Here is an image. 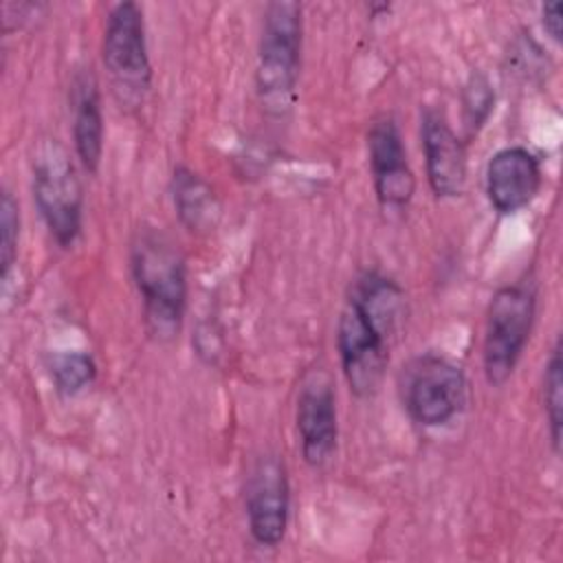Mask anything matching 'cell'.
Listing matches in <instances>:
<instances>
[{
  "label": "cell",
  "mask_w": 563,
  "mask_h": 563,
  "mask_svg": "<svg viewBox=\"0 0 563 563\" xmlns=\"http://www.w3.org/2000/svg\"><path fill=\"white\" fill-rule=\"evenodd\" d=\"M422 152L427 180L435 196L455 198L466 187V150L446 117L427 108L422 114Z\"/></svg>",
  "instance_id": "7c38bea8"
},
{
  "label": "cell",
  "mask_w": 563,
  "mask_h": 563,
  "mask_svg": "<svg viewBox=\"0 0 563 563\" xmlns=\"http://www.w3.org/2000/svg\"><path fill=\"white\" fill-rule=\"evenodd\" d=\"M301 33V4L288 0L266 4L257 48L255 86L260 101L271 114H288L297 99Z\"/></svg>",
  "instance_id": "3957f363"
},
{
  "label": "cell",
  "mask_w": 563,
  "mask_h": 563,
  "mask_svg": "<svg viewBox=\"0 0 563 563\" xmlns=\"http://www.w3.org/2000/svg\"><path fill=\"white\" fill-rule=\"evenodd\" d=\"M246 519L255 543L275 548L288 528L290 486L284 462L266 453L255 460L246 479Z\"/></svg>",
  "instance_id": "ba28073f"
},
{
  "label": "cell",
  "mask_w": 563,
  "mask_h": 563,
  "mask_svg": "<svg viewBox=\"0 0 563 563\" xmlns=\"http://www.w3.org/2000/svg\"><path fill=\"white\" fill-rule=\"evenodd\" d=\"M33 200L51 238L68 249L77 242L84 220V191L66 147L57 139L40 141L33 161Z\"/></svg>",
  "instance_id": "277c9868"
},
{
  "label": "cell",
  "mask_w": 563,
  "mask_h": 563,
  "mask_svg": "<svg viewBox=\"0 0 563 563\" xmlns=\"http://www.w3.org/2000/svg\"><path fill=\"white\" fill-rule=\"evenodd\" d=\"M18 238H20V209L18 200L9 189L2 191L0 200V264H2V279L7 282L11 266L18 257Z\"/></svg>",
  "instance_id": "ac0fdd59"
},
{
  "label": "cell",
  "mask_w": 563,
  "mask_h": 563,
  "mask_svg": "<svg viewBox=\"0 0 563 563\" xmlns=\"http://www.w3.org/2000/svg\"><path fill=\"white\" fill-rule=\"evenodd\" d=\"M73 108V141L79 163L86 172L95 174L103 154V114L99 84L92 70H79L70 86Z\"/></svg>",
  "instance_id": "4fadbf2b"
},
{
  "label": "cell",
  "mask_w": 563,
  "mask_h": 563,
  "mask_svg": "<svg viewBox=\"0 0 563 563\" xmlns=\"http://www.w3.org/2000/svg\"><path fill=\"white\" fill-rule=\"evenodd\" d=\"M543 172L539 158L523 145L495 152L486 165V196L501 216L526 209L539 194Z\"/></svg>",
  "instance_id": "30bf717a"
},
{
  "label": "cell",
  "mask_w": 563,
  "mask_h": 563,
  "mask_svg": "<svg viewBox=\"0 0 563 563\" xmlns=\"http://www.w3.org/2000/svg\"><path fill=\"white\" fill-rule=\"evenodd\" d=\"M400 398L413 422L442 427L466 405V376L451 358L427 352L402 367Z\"/></svg>",
  "instance_id": "8992f818"
},
{
  "label": "cell",
  "mask_w": 563,
  "mask_h": 563,
  "mask_svg": "<svg viewBox=\"0 0 563 563\" xmlns=\"http://www.w3.org/2000/svg\"><path fill=\"white\" fill-rule=\"evenodd\" d=\"M172 200L180 224L196 235H207L218 227L220 200L211 185L189 167H176L172 174Z\"/></svg>",
  "instance_id": "5bb4252c"
},
{
  "label": "cell",
  "mask_w": 563,
  "mask_h": 563,
  "mask_svg": "<svg viewBox=\"0 0 563 563\" xmlns=\"http://www.w3.org/2000/svg\"><path fill=\"white\" fill-rule=\"evenodd\" d=\"M367 156L378 202L385 209L407 207L416 191V178L407 161L400 130L391 117H380L369 125Z\"/></svg>",
  "instance_id": "9c48e42d"
},
{
  "label": "cell",
  "mask_w": 563,
  "mask_h": 563,
  "mask_svg": "<svg viewBox=\"0 0 563 563\" xmlns=\"http://www.w3.org/2000/svg\"><path fill=\"white\" fill-rule=\"evenodd\" d=\"M51 378L55 389L64 396H75L84 391L97 376V365L86 352H59L48 361Z\"/></svg>",
  "instance_id": "9a60e30c"
},
{
  "label": "cell",
  "mask_w": 563,
  "mask_h": 563,
  "mask_svg": "<svg viewBox=\"0 0 563 563\" xmlns=\"http://www.w3.org/2000/svg\"><path fill=\"white\" fill-rule=\"evenodd\" d=\"M132 277L143 301L147 332L156 341H172L187 308V266L169 235L154 227L139 229L130 246Z\"/></svg>",
  "instance_id": "7a4b0ae2"
},
{
  "label": "cell",
  "mask_w": 563,
  "mask_h": 563,
  "mask_svg": "<svg viewBox=\"0 0 563 563\" xmlns=\"http://www.w3.org/2000/svg\"><path fill=\"white\" fill-rule=\"evenodd\" d=\"M405 317V292L378 271L361 273L336 323V347L347 387L358 398L374 396L387 361L389 339Z\"/></svg>",
  "instance_id": "6da1fadb"
},
{
  "label": "cell",
  "mask_w": 563,
  "mask_h": 563,
  "mask_svg": "<svg viewBox=\"0 0 563 563\" xmlns=\"http://www.w3.org/2000/svg\"><path fill=\"white\" fill-rule=\"evenodd\" d=\"M495 106V90L490 81L482 73H473L462 90V112L464 125L468 134H477V130L488 121Z\"/></svg>",
  "instance_id": "e0dca14e"
},
{
  "label": "cell",
  "mask_w": 563,
  "mask_h": 563,
  "mask_svg": "<svg viewBox=\"0 0 563 563\" xmlns=\"http://www.w3.org/2000/svg\"><path fill=\"white\" fill-rule=\"evenodd\" d=\"M543 407L550 429V440L554 451L561 449V427H563V361L561 341L554 343L543 372Z\"/></svg>",
  "instance_id": "2e32d148"
},
{
  "label": "cell",
  "mask_w": 563,
  "mask_h": 563,
  "mask_svg": "<svg viewBox=\"0 0 563 563\" xmlns=\"http://www.w3.org/2000/svg\"><path fill=\"white\" fill-rule=\"evenodd\" d=\"M101 57L119 99L125 103L141 101L152 84V66L143 11L136 2H119L110 9L103 29Z\"/></svg>",
  "instance_id": "52a82bcc"
},
{
  "label": "cell",
  "mask_w": 563,
  "mask_h": 563,
  "mask_svg": "<svg viewBox=\"0 0 563 563\" xmlns=\"http://www.w3.org/2000/svg\"><path fill=\"white\" fill-rule=\"evenodd\" d=\"M297 431L303 460L323 466L336 449V398L325 374H310L297 396Z\"/></svg>",
  "instance_id": "8fae6325"
},
{
  "label": "cell",
  "mask_w": 563,
  "mask_h": 563,
  "mask_svg": "<svg viewBox=\"0 0 563 563\" xmlns=\"http://www.w3.org/2000/svg\"><path fill=\"white\" fill-rule=\"evenodd\" d=\"M541 20H543V29L548 31V35L554 42H561V2H548L541 7Z\"/></svg>",
  "instance_id": "d6986e66"
},
{
  "label": "cell",
  "mask_w": 563,
  "mask_h": 563,
  "mask_svg": "<svg viewBox=\"0 0 563 563\" xmlns=\"http://www.w3.org/2000/svg\"><path fill=\"white\" fill-rule=\"evenodd\" d=\"M537 312V295L530 284H510L499 288L488 306L484 330V374L495 387L504 385L530 339Z\"/></svg>",
  "instance_id": "5b68a950"
}]
</instances>
